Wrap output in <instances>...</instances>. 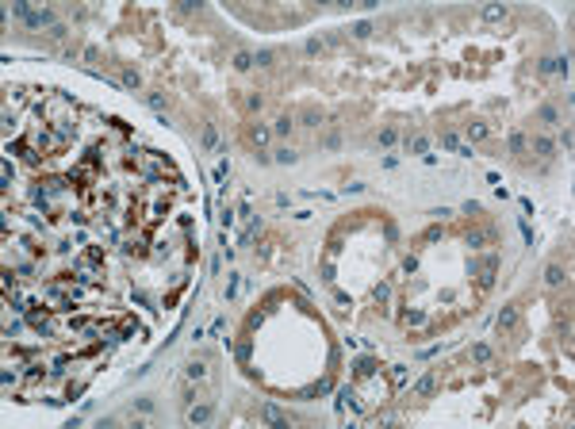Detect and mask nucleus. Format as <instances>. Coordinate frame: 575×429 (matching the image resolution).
Returning <instances> with one entry per match:
<instances>
[{
	"instance_id": "1",
	"label": "nucleus",
	"mask_w": 575,
	"mask_h": 429,
	"mask_svg": "<svg viewBox=\"0 0 575 429\" xmlns=\"http://www.w3.org/2000/svg\"><path fill=\"white\" fill-rule=\"evenodd\" d=\"M261 418H265L268 426H276V429H288V414H284L276 402H265V406H261Z\"/></svg>"
},
{
	"instance_id": "2",
	"label": "nucleus",
	"mask_w": 575,
	"mask_h": 429,
	"mask_svg": "<svg viewBox=\"0 0 575 429\" xmlns=\"http://www.w3.org/2000/svg\"><path fill=\"white\" fill-rule=\"evenodd\" d=\"M211 414H215V406H211V402H200V406H188L184 418H188L192 426H204V422H211Z\"/></svg>"
},
{
	"instance_id": "3",
	"label": "nucleus",
	"mask_w": 575,
	"mask_h": 429,
	"mask_svg": "<svg viewBox=\"0 0 575 429\" xmlns=\"http://www.w3.org/2000/svg\"><path fill=\"white\" fill-rule=\"evenodd\" d=\"M23 23H27V27H58V23H54V12H46V8L43 12H27Z\"/></svg>"
},
{
	"instance_id": "4",
	"label": "nucleus",
	"mask_w": 575,
	"mask_h": 429,
	"mask_svg": "<svg viewBox=\"0 0 575 429\" xmlns=\"http://www.w3.org/2000/svg\"><path fill=\"white\" fill-rule=\"evenodd\" d=\"M376 372H380V368H376V360H372V356L353 360V376H357V380H368V376H376Z\"/></svg>"
},
{
	"instance_id": "5",
	"label": "nucleus",
	"mask_w": 575,
	"mask_h": 429,
	"mask_svg": "<svg viewBox=\"0 0 575 429\" xmlns=\"http://www.w3.org/2000/svg\"><path fill=\"white\" fill-rule=\"evenodd\" d=\"M545 284L548 287H564V284H568V272H564L560 265H548L545 268Z\"/></svg>"
},
{
	"instance_id": "6",
	"label": "nucleus",
	"mask_w": 575,
	"mask_h": 429,
	"mask_svg": "<svg viewBox=\"0 0 575 429\" xmlns=\"http://www.w3.org/2000/svg\"><path fill=\"white\" fill-rule=\"evenodd\" d=\"M518 326V307H502L499 311V330H514Z\"/></svg>"
},
{
	"instance_id": "7",
	"label": "nucleus",
	"mask_w": 575,
	"mask_h": 429,
	"mask_svg": "<svg viewBox=\"0 0 575 429\" xmlns=\"http://www.w3.org/2000/svg\"><path fill=\"white\" fill-rule=\"evenodd\" d=\"M491 356H495V353H491V345H487V341H475V345H472V360H475V364H487Z\"/></svg>"
},
{
	"instance_id": "8",
	"label": "nucleus",
	"mask_w": 575,
	"mask_h": 429,
	"mask_svg": "<svg viewBox=\"0 0 575 429\" xmlns=\"http://www.w3.org/2000/svg\"><path fill=\"white\" fill-rule=\"evenodd\" d=\"M506 146H510V153H514V157H518V153H525V134H522V131H510Z\"/></svg>"
},
{
	"instance_id": "9",
	"label": "nucleus",
	"mask_w": 575,
	"mask_h": 429,
	"mask_svg": "<svg viewBox=\"0 0 575 429\" xmlns=\"http://www.w3.org/2000/svg\"><path fill=\"white\" fill-rule=\"evenodd\" d=\"M483 19H487V23H499V19H506V8H502V4H487Z\"/></svg>"
},
{
	"instance_id": "10",
	"label": "nucleus",
	"mask_w": 575,
	"mask_h": 429,
	"mask_svg": "<svg viewBox=\"0 0 575 429\" xmlns=\"http://www.w3.org/2000/svg\"><path fill=\"white\" fill-rule=\"evenodd\" d=\"M487 134H491V127H487V123H468V138H472V142H483Z\"/></svg>"
},
{
	"instance_id": "11",
	"label": "nucleus",
	"mask_w": 575,
	"mask_h": 429,
	"mask_svg": "<svg viewBox=\"0 0 575 429\" xmlns=\"http://www.w3.org/2000/svg\"><path fill=\"white\" fill-rule=\"evenodd\" d=\"M234 69H238V73H246V69H253V54H246V50H238V54H234Z\"/></svg>"
},
{
	"instance_id": "12",
	"label": "nucleus",
	"mask_w": 575,
	"mask_h": 429,
	"mask_svg": "<svg viewBox=\"0 0 575 429\" xmlns=\"http://www.w3.org/2000/svg\"><path fill=\"white\" fill-rule=\"evenodd\" d=\"M407 149H411V153H422V157H426V149H429V138H422V134H414L411 142H407Z\"/></svg>"
},
{
	"instance_id": "13",
	"label": "nucleus",
	"mask_w": 575,
	"mask_h": 429,
	"mask_svg": "<svg viewBox=\"0 0 575 429\" xmlns=\"http://www.w3.org/2000/svg\"><path fill=\"white\" fill-rule=\"evenodd\" d=\"M533 149H537L541 157H548V153H552V138H545V134H537V138H533Z\"/></svg>"
},
{
	"instance_id": "14",
	"label": "nucleus",
	"mask_w": 575,
	"mask_h": 429,
	"mask_svg": "<svg viewBox=\"0 0 575 429\" xmlns=\"http://www.w3.org/2000/svg\"><path fill=\"white\" fill-rule=\"evenodd\" d=\"M429 391H433V372H426V376L414 383V395H429Z\"/></svg>"
},
{
	"instance_id": "15",
	"label": "nucleus",
	"mask_w": 575,
	"mask_h": 429,
	"mask_svg": "<svg viewBox=\"0 0 575 429\" xmlns=\"http://www.w3.org/2000/svg\"><path fill=\"white\" fill-rule=\"evenodd\" d=\"M295 161H299V153H295V149H288V146L276 149V165H295Z\"/></svg>"
},
{
	"instance_id": "16",
	"label": "nucleus",
	"mask_w": 575,
	"mask_h": 429,
	"mask_svg": "<svg viewBox=\"0 0 575 429\" xmlns=\"http://www.w3.org/2000/svg\"><path fill=\"white\" fill-rule=\"evenodd\" d=\"M119 81H123L127 89H138V85H142V77H138V69H123V77H119Z\"/></svg>"
},
{
	"instance_id": "17",
	"label": "nucleus",
	"mask_w": 575,
	"mask_h": 429,
	"mask_svg": "<svg viewBox=\"0 0 575 429\" xmlns=\"http://www.w3.org/2000/svg\"><path fill=\"white\" fill-rule=\"evenodd\" d=\"M272 138V127H253V146H265Z\"/></svg>"
},
{
	"instance_id": "18",
	"label": "nucleus",
	"mask_w": 575,
	"mask_h": 429,
	"mask_svg": "<svg viewBox=\"0 0 575 429\" xmlns=\"http://www.w3.org/2000/svg\"><path fill=\"white\" fill-rule=\"evenodd\" d=\"M215 146H219V134H215V127L207 123L204 127V149H215Z\"/></svg>"
},
{
	"instance_id": "19",
	"label": "nucleus",
	"mask_w": 575,
	"mask_h": 429,
	"mask_svg": "<svg viewBox=\"0 0 575 429\" xmlns=\"http://www.w3.org/2000/svg\"><path fill=\"white\" fill-rule=\"evenodd\" d=\"M349 31H353V39H368V35H372V23H368V19H361V23H353Z\"/></svg>"
},
{
	"instance_id": "20",
	"label": "nucleus",
	"mask_w": 575,
	"mask_h": 429,
	"mask_svg": "<svg viewBox=\"0 0 575 429\" xmlns=\"http://www.w3.org/2000/svg\"><path fill=\"white\" fill-rule=\"evenodd\" d=\"M537 119H541V123H556V119H560V111H556L552 104H545L541 111H537Z\"/></svg>"
},
{
	"instance_id": "21",
	"label": "nucleus",
	"mask_w": 575,
	"mask_h": 429,
	"mask_svg": "<svg viewBox=\"0 0 575 429\" xmlns=\"http://www.w3.org/2000/svg\"><path fill=\"white\" fill-rule=\"evenodd\" d=\"M253 65H261V69L272 65V50H257V54H253Z\"/></svg>"
},
{
	"instance_id": "22",
	"label": "nucleus",
	"mask_w": 575,
	"mask_h": 429,
	"mask_svg": "<svg viewBox=\"0 0 575 429\" xmlns=\"http://www.w3.org/2000/svg\"><path fill=\"white\" fill-rule=\"evenodd\" d=\"M318 123H322V115H318L314 107H307V111H303V127H318Z\"/></svg>"
},
{
	"instance_id": "23",
	"label": "nucleus",
	"mask_w": 575,
	"mask_h": 429,
	"mask_svg": "<svg viewBox=\"0 0 575 429\" xmlns=\"http://www.w3.org/2000/svg\"><path fill=\"white\" fill-rule=\"evenodd\" d=\"M288 131H292V119L288 115H280L276 123H272V134H288Z\"/></svg>"
},
{
	"instance_id": "24",
	"label": "nucleus",
	"mask_w": 575,
	"mask_h": 429,
	"mask_svg": "<svg viewBox=\"0 0 575 429\" xmlns=\"http://www.w3.org/2000/svg\"><path fill=\"white\" fill-rule=\"evenodd\" d=\"M395 138H399V131H395V127H383V131H380V146H391Z\"/></svg>"
},
{
	"instance_id": "25",
	"label": "nucleus",
	"mask_w": 575,
	"mask_h": 429,
	"mask_svg": "<svg viewBox=\"0 0 575 429\" xmlns=\"http://www.w3.org/2000/svg\"><path fill=\"white\" fill-rule=\"evenodd\" d=\"M184 372H188V380H204V364H200V360H192V364H188V368H184Z\"/></svg>"
},
{
	"instance_id": "26",
	"label": "nucleus",
	"mask_w": 575,
	"mask_h": 429,
	"mask_svg": "<svg viewBox=\"0 0 575 429\" xmlns=\"http://www.w3.org/2000/svg\"><path fill=\"white\" fill-rule=\"evenodd\" d=\"M391 383H395V387L407 383V368H403V364H395V368H391Z\"/></svg>"
},
{
	"instance_id": "27",
	"label": "nucleus",
	"mask_w": 575,
	"mask_h": 429,
	"mask_svg": "<svg viewBox=\"0 0 575 429\" xmlns=\"http://www.w3.org/2000/svg\"><path fill=\"white\" fill-rule=\"evenodd\" d=\"M146 104L154 107V111H161V107H165V96H161V92H150V96H146Z\"/></svg>"
},
{
	"instance_id": "28",
	"label": "nucleus",
	"mask_w": 575,
	"mask_h": 429,
	"mask_svg": "<svg viewBox=\"0 0 575 429\" xmlns=\"http://www.w3.org/2000/svg\"><path fill=\"white\" fill-rule=\"evenodd\" d=\"M391 299V284H376V303H387Z\"/></svg>"
},
{
	"instance_id": "29",
	"label": "nucleus",
	"mask_w": 575,
	"mask_h": 429,
	"mask_svg": "<svg viewBox=\"0 0 575 429\" xmlns=\"http://www.w3.org/2000/svg\"><path fill=\"white\" fill-rule=\"evenodd\" d=\"M441 146H445V149H457V146H460V138H457L453 131H445V134H441Z\"/></svg>"
},
{
	"instance_id": "30",
	"label": "nucleus",
	"mask_w": 575,
	"mask_h": 429,
	"mask_svg": "<svg viewBox=\"0 0 575 429\" xmlns=\"http://www.w3.org/2000/svg\"><path fill=\"white\" fill-rule=\"evenodd\" d=\"M556 73H560V77L572 73V58H568V54H564V58H556Z\"/></svg>"
},
{
	"instance_id": "31",
	"label": "nucleus",
	"mask_w": 575,
	"mask_h": 429,
	"mask_svg": "<svg viewBox=\"0 0 575 429\" xmlns=\"http://www.w3.org/2000/svg\"><path fill=\"white\" fill-rule=\"evenodd\" d=\"M226 173H230V161H219V165H215V184H222V180H226Z\"/></svg>"
},
{
	"instance_id": "32",
	"label": "nucleus",
	"mask_w": 575,
	"mask_h": 429,
	"mask_svg": "<svg viewBox=\"0 0 575 429\" xmlns=\"http://www.w3.org/2000/svg\"><path fill=\"white\" fill-rule=\"evenodd\" d=\"M483 241H487V234H483V230H472V234H468V245H472V249H479Z\"/></svg>"
},
{
	"instance_id": "33",
	"label": "nucleus",
	"mask_w": 575,
	"mask_h": 429,
	"mask_svg": "<svg viewBox=\"0 0 575 429\" xmlns=\"http://www.w3.org/2000/svg\"><path fill=\"white\" fill-rule=\"evenodd\" d=\"M426 322V311H407V326H422Z\"/></svg>"
},
{
	"instance_id": "34",
	"label": "nucleus",
	"mask_w": 575,
	"mask_h": 429,
	"mask_svg": "<svg viewBox=\"0 0 575 429\" xmlns=\"http://www.w3.org/2000/svg\"><path fill=\"white\" fill-rule=\"evenodd\" d=\"M537 69H541V73H556V58H541Z\"/></svg>"
},
{
	"instance_id": "35",
	"label": "nucleus",
	"mask_w": 575,
	"mask_h": 429,
	"mask_svg": "<svg viewBox=\"0 0 575 429\" xmlns=\"http://www.w3.org/2000/svg\"><path fill=\"white\" fill-rule=\"evenodd\" d=\"M134 406H138L142 414H150V410H154V399H150V395H142V399H134Z\"/></svg>"
},
{
	"instance_id": "36",
	"label": "nucleus",
	"mask_w": 575,
	"mask_h": 429,
	"mask_svg": "<svg viewBox=\"0 0 575 429\" xmlns=\"http://www.w3.org/2000/svg\"><path fill=\"white\" fill-rule=\"evenodd\" d=\"M303 50H307V54H322V43H318V39H307V43H303Z\"/></svg>"
},
{
	"instance_id": "37",
	"label": "nucleus",
	"mask_w": 575,
	"mask_h": 429,
	"mask_svg": "<svg viewBox=\"0 0 575 429\" xmlns=\"http://www.w3.org/2000/svg\"><path fill=\"white\" fill-rule=\"evenodd\" d=\"M219 222H222V226H234V211H230V207H222V215H219Z\"/></svg>"
},
{
	"instance_id": "38",
	"label": "nucleus",
	"mask_w": 575,
	"mask_h": 429,
	"mask_svg": "<svg viewBox=\"0 0 575 429\" xmlns=\"http://www.w3.org/2000/svg\"><path fill=\"white\" fill-rule=\"evenodd\" d=\"M0 380H4V387H12L19 376H15V368H4V376H0Z\"/></svg>"
},
{
	"instance_id": "39",
	"label": "nucleus",
	"mask_w": 575,
	"mask_h": 429,
	"mask_svg": "<svg viewBox=\"0 0 575 429\" xmlns=\"http://www.w3.org/2000/svg\"><path fill=\"white\" fill-rule=\"evenodd\" d=\"M522 226V238H525V245H533V230H529V222H518Z\"/></svg>"
},
{
	"instance_id": "40",
	"label": "nucleus",
	"mask_w": 575,
	"mask_h": 429,
	"mask_svg": "<svg viewBox=\"0 0 575 429\" xmlns=\"http://www.w3.org/2000/svg\"><path fill=\"white\" fill-rule=\"evenodd\" d=\"M246 107H250V111H261V96H257V92H253L250 100H246Z\"/></svg>"
}]
</instances>
